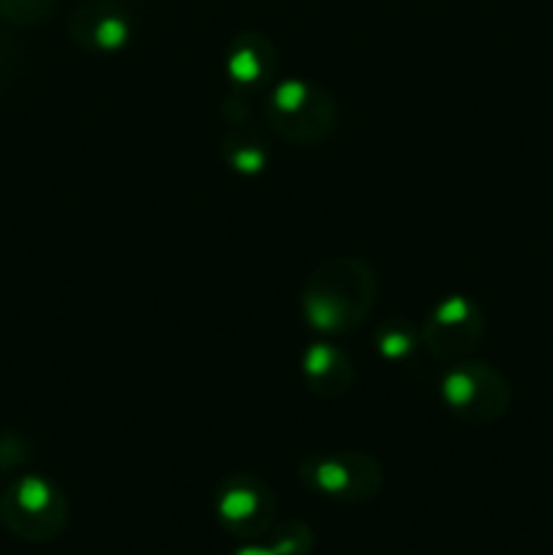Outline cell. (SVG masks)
<instances>
[{
	"label": "cell",
	"instance_id": "cell-8",
	"mask_svg": "<svg viewBox=\"0 0 553 555\" xmlns=\"http://www.w3.org/2000/svg\"><path fill=\"white\" fill-rule=\"evenodd\" d=\"M329 363H331V352L325 350V347H314V350L309 352V358H307V369L312 374L325 372V369H329Z\"/></svg>",
	"mask_w": 553,
	"mask_h": 555
},
{
	"label": "cell",
	"instance_id": "cell-1",
	"mask_svg": "<svg viewBox=\"0 0 553 555\" xmlns=\"http://www.w3.org/2000/svg\"><path fill=\"white\" fill-rule=\"evenodd\" d=\"M52 502V493H49L47 482L36 480V477H27L20 482L14 493V507L25 515H38L49 507Z\"/></svg>",
	"mask_w": 553,
	"mask_h": 555
},
{
	"label": "cell",
	"instance_id": "cell-4",
	"mask_svg": "<svg viewBox=\"0 0 553 555\" xmlns=\"http://www.w3.org/2000/svg\"><path fill=\"white\" fill-rule=\"evenodd\" d=\"M231 74L236 76L239 81H249L258 76V57H255L253 49H242L231 57Z\"/></svg>",
	"mask_w": 553,
	"mask_h": 555
},
{
	"label": "cell",
	"instance_id": "cell-11",
	"mask_svg": "<svg viewBox=\"0 0 553 555\" xmlns=\"http://www.w3.org/2000/svg\"><path fill=\"white\" fill-rule=\"evenodd\" d=\"M242 555H266V553H260V551H244Z\"/></svg>",
	"mask_w": 553,
	"mask_h": 555
},
{
	"label": "cell",
	"instance_id": "cell-6",
	"mask_svg": "<svg viewBox=\"0 0 553 555\" xmlns=\"http://www.w3.org/2000/svg\"><path fill=\"white\" fill-rule=\"evenodd\" d=\"M49 0H0V11L9 16H30L41 11Z\"/></svg>",
	"mask_w": 553,
	"mask_h": 555
},
{
	"label": "cell",
	"instance_id": "cell-2",
	"mask_svg": "<svg viewBox=\"0 0 553 555\" xmlns=\"http://www.w3.org/2000/svg\"><path fill=\"white\" fill-rule=\"evenodd\" d=\"M125 36H128V25H125V20H119V16H114V14H106L98 20L95 41L101 43V47H106V49L119 47V43L125 41Z\"/></svg>",
	"mask_w": 553,
	"mask_h": 555
},
{
	"label": "cell",
	"instance_id": "cell-9",
	"mask_svg": "<svg viewBox=\"0 0 553 555\" xmlns=\"http://www.w3.org/2000/svg\"><path fill=\"white\" fill-rule=\"evenodd\" d=\"M383 350L388 352V356H399V352L407 350V339H401V336H388L383 345Z\"/></svg>",
	"mask_w": 553,
	"mask_h": 555
},
{
	"label": "cell",
	"instance_id": "cell-5",
	"mask_svg": "<svg viewBox=\"0 0 553 555\" xmlns=\"http://www.w3.org/2000/svg\"><path fill=\"white\" fill-rule=\"evenodd\" d=\"M304 101V87L298 81H287L276 90V106L285 108V112H293V108L301 106Z\"/></svg>",
	"mask_w": 553,
	"mask_h": 555
},
{
	"label": "cell",
	"instance_id": "cell-7",
	"mask_svg": "<svg viewBox=\"0 0 553 555\" xmlns=\"http://www.w3.org/2000/svg\"><path fill=\"white\" fill-rule=\"evenodd\" d=\"M470 393H472V385H470V379H466V377L455 374V377L448 379V396L455 401V404H459V401L470 399Z\"/></svg>",
	"mask_w": 553,
	"mask_h": 555
},
{
	"label": "cell",
	"instance_id": "cell-3",
	"mask_svg": "<svg viewBox=\"0 0 553 555\" xmlns=\"http://www.w3.org/2000/svg\"><path fill=\"white\" fill-rule=\"evenodd\" d=\"M255 509V496L247 491H231L226 499H222V515L233 520L247 518Z\"/></svg>",
	"mask_w": 553,
	"mask_h": 555
},
{
	"label": "cell",
	"instance_id": "cell-10",
	"mask_svg": "<svg viewBox=\"0 0 553 555\" xmlns=\"http://www.w3.org/2000/svg\"><path fill=\"white\" fill-rule=\"evenodd\" d=\"M459 314H464V304L461 301H453V307L448 304V307L442 309V318H459Z\"/></svg>",
	"mask_w": 553,
	"mask_h": 555
}]
</instances>
